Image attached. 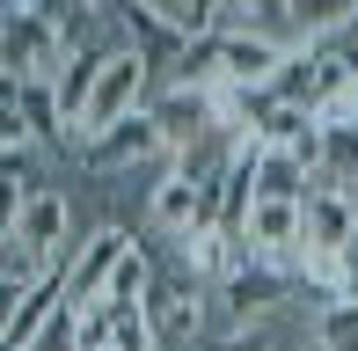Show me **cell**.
I'll list each match as a JSON object with an SVG mask.
<instances>
[{"mask_svg": "<svg viewBox=\"0 0 358 351\" xmlns=\"http://www.w3.org/2000/svg\"><path fill=\"white\" fill-rule=\"evenodd\" d=\"M146 117L161 124V139H169V154H190L198 139H213L234 124V95L205 88V81H161L154 103H146Z\"/></svg>", "mask_w": 358, "mask_h": 351, "instance_id": "cell-1", "label": "cell"}, {"mask_svg": "<svg viewBox=\"0 0 358 351\" xmlns=\"http://www.w3.org/2000/svg\"><path fill=\"white\" fill-rule=\"evenodd\" d=\"M0 81H59V73L73 66V37H66V22H59L52 8H37V15H15L8 8V29H0Z\"/></svg>", "mask_w": 358, "mask_h": 351, "instance_id": "cell-2", "label": "cell"}, {"mask_svg": "<svg viewBox=\"0 0 358 351\" xmlns=\"http://www.w3.org/2000/svg\"><path fill=\"white\" fill-rule=\"evenodd\" d=\"M154 103V66L132 52V44H117V52L103 59V73H95V95H88V117H80V147L88 139H103L110 124L139 117V110Z\"/></svg>", "mask_w": 358, "mask_h": 351, "instance_id": "cell-3", "label": "cell"}, {"mask_svg": "<svg viewBox=\"0 0 358 351\" xmlns=\"http://www.w3.org/2000/svg\"><path fill=\"white\" fill-rule=\"evenodd\" d=\"M8 242H15V249H29L37 264L66 271V264H73V249H80V234H73V198H66L59 183L29 190V198H22V213L8 220Z\"/></svg>", "mask_w": 358, "mask_h": 351, "instance_id": "cell-4", "label": "cell"}, {"mask_svg": "<svg viewBox=\"0 0 358 351\" xmlns=\"http://www.w3.org/2000/svg\"><path fill=\"white\" fill-rule=\"evenodd\" d=\"M124 257H132V234H124V227H88L80 249H73V264H66V308H80V315L103 308Z\"/></svg>", "mask_w": 358, "mask_h": 351, "instance_id": "cell-5", "label": "cell"}, {"mask_svg": "<svg viewBox=\"0 0 358 351\" xmlns=\"http://www.w3.org/2000/svg\"><path fill=\"white\" fill-rule=\"evenodd\" d=\"M139 162H176L169 154V139H161V124L146 117H124V124H110L103 139H88V147H80V169L88 176H124V169H139Z\"/></svg>", "mask_w": 358, "mask_h": 351, "instance_id": "cell-6", "label": "cell"}, {"mask_svg": "<svg viewBox=\"0 0 358 351\" xmlns=\"http://www.w3.org/2000/svg\"><path fill=\"white\" fill-rule=\"evenodd\" d=\"M205 220H213V198H205V190L190 183L176 162H161L154 190H146V227H154V234H169V242H183V234H198Z\"/></svg>", "mask_w": 358, "mask_h": 351, "instance_id": "cell-7", "label": "cell"}, {"mask_svg": "<svg viewBox=\"0 0 358 351\" xmlns=\"http://www.w3.org/2000/svg\"><path fill=\"white\" fill-rule=\"evenodd\" d=\"M358 22V0H292V37L322 44V37H344Z\"/></svg>", "mask_w": 358, "mask_h": 351, "instance_id": "cell-8", "label": "cell"}, {"mask_svg": "<svg viewBox=\"0 0 358 351\" xmlns=\"http://www.w3.org/2000/svg\"><path fill=\"white\" fill-rule=\"evenodd\" d=\"M315 351H358V300H336L315 315Z\"/></svg>", "mask_w": 358, "mask_h": 351, "instance_id": "cell-9", "label": "cell"}, {"mask_svg": "<svg viewBox=\"0 0 358 351\" xmlns=\"http://www.w3.org/2000/svg\"><path fill=\"white\" fill-rule=\"evenodd\" d=\"M234 29H271V37L300 44V37H292V0H241V22Z\"/></svg>", "mask_w": 358, "mask_h": 351, "instance_id": "cell-10", "label": "cell"}, {"mask_svg": "<svg viewBox=\"0 0 358 351\" xmlns=\"http://www.w3.org/2000/svg\"><path fill=\"white\" fill-rule=\"evenodd\" d=\"M8 8H15V15H37V8H52V0H8Z\"/></svg>", "mask_w": 358, "mask_h": 351, "instance_id": "cell-11", "label": "cell"}, {"mask_svg": "<svg viewBox=\"0 0 358 351\" xmlns=\"http://www.w3.org/2000/svg\"><path fill=\"white\" fill-rule=\"evenodd\" d=\"M351 37H358V22H351Z\"/></svg>", "mask_w": 358, "mask_h": 351, "instance_id": "cell-12", "label": "cell"}]
</instances>
